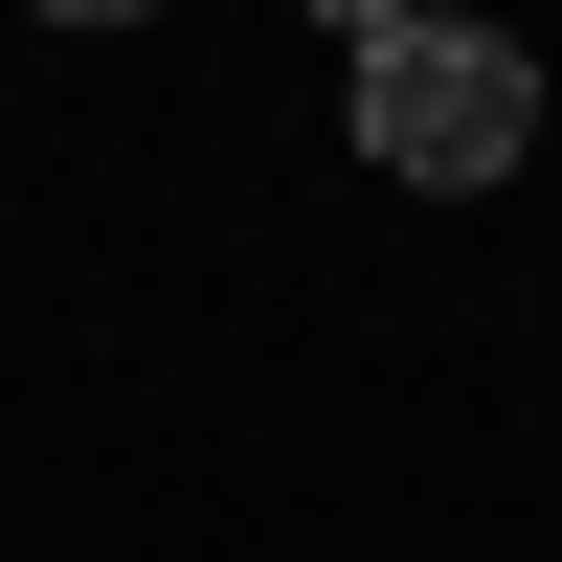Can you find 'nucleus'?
<instances>
[{
  "label": "nucleus",
  "mask_w": 562,
  "mask_h": 562,
  "mask_svg": "<svg viewBox=\"0 0 562 562\" xmlns=\"http://www.w3.org/2000/svg\"><path fill=\"white\" fill-rule=\"evenodd\" d=\"M518 135H540V45H495V23H405V45H360V158H383V180L473 203V180H518Z\"/></svg>",
  "instance_id": "f257e3e1"
},
{
  "label": "nucleus",
  "mask_w": 562,
  "mask_h": 562,
  "mask_svg": "<svg viewBox=\"0 0 562 562\" xmlns=\"http://www.w3.org/2000/svg\"><path fill=\"white\" fill-rule=\"evenodd\" d=\"M45 23H135V0H45Z\"/></svg>",
  "instance_id": "7ed1b4c3"
},
{
  "label": "nucleus",
  "mask_w": 562,
  "mask_h": 562,
  "mask_svg": "<svg viewBox=\"0 0 562 562\" xmlns=\"http://www.w3.org/2000/svg\"><path fill=\"white\" fill-rule=\"evenodd\" d=\"M315 23H338V45H405V23H428V0H315Z\"/></svg>",
  "instance_id": "f03ea898"
}]
</instances>
